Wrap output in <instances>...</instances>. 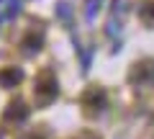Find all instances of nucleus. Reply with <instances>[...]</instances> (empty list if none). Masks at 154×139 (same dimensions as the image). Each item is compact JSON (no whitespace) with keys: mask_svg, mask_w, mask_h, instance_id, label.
Instances as JSON below:
<instances>
[{"mask_svg":"<svg viewBox=\"0 0 154 139\" xmlns=\"http://www.w3.org/2000/svg\"><path fill=\"white\" fill-rule=\"evenodd\" d=\"M26 113H28L26 103H23L21 98H13L11 103H8V108L3 111V118H5V121H21V118H26Z\"/></svg>","mask_w":154,"mask_h":139,"instance_id":"7ed1b4c3","label":"nucleus"},{"mask_svg":"<svg viewBox=\"0 0 154 139\" xmlns=\"http://www.w3.org/2000/svg\"><path fill=\"white\" fill-rule=\"evenodd\" d=\"M128 77H131V83H136V85H144V83L152 85V83H154V62H152V59L139 62L131 72H128Z\"/></svg>","mask_w":154,"mask_h":139,"instance_id":"f03ea898","label":"nucleus"},{"mask_svg":"<svg viewBox=\"0 0 154 139\" xmlns=\"http://www.w3.org/2000/svg\"><path fill=\"white\" fill-rule=\"evenodd\" d=\"M21 80H23V72L18 67H3V70H0V85H3V88H13V85H18Z\"/></svg>","mask_w":154,"mask_h":139,"instance_id":"20e7f679","label":"nucleus"},{"mask_svg":"<svg viewBox=\"0 0 154 139\" xmlns=\"http://www.w3.org/2000/svg\"><path fill=\"white\" fill-rule=\"evenodd\" d=\"M28 139H38V137H28Z\"/></svg>","mask_w":154,"mask_h":139,"instance_id":"39448f33","label":"nucleus"},{"mask_svg":"<svg viewBox=\"0 0 154 139\" xmlns=\"http://www.w3.org/2000/svg\"><path fill=\"white\" fill-rule=\"evenodd\" d=\"M36 95H38V103H51V100H54L57 80H54V75H51L49 70L38 72V77H36Z\"/></svg>","mask_w":154,"mask_h":139,"instance_id":"f257e3e1","label":"nucleus"}]
</instances>
